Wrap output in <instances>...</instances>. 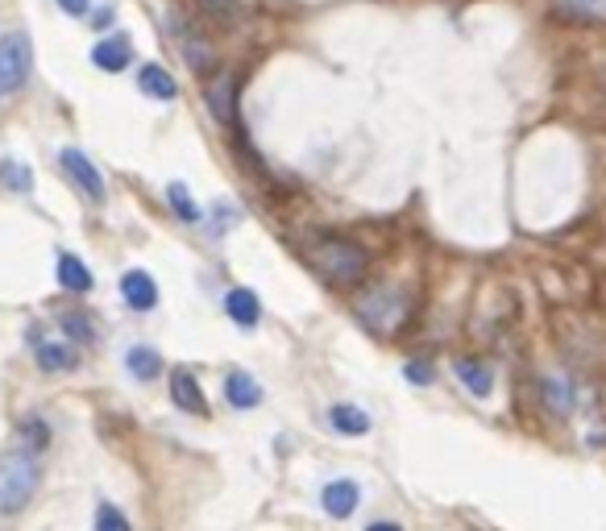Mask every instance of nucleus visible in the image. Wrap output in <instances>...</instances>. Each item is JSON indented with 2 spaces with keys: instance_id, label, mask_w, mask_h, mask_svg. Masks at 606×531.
Here are the masks:
<instances>
[{
  "instance_id": "1",
  "label": "nucleus",
  "mask_w": 606,
  "mask_h": 531,
  "mask_svg": "<svg viewBox=\"0 0 606 531\" xmlns=\"http://www.w3.org/2000/svg\"><path fill=\"white\" fill-rule=\"evenodd\" d=\"M308 262L328 278L333 287H353L362 283L370 270V254L349 237H320L316 245H308Z\"/></svg>"
},
{
  "instance_id": "2",
  "label": "nucleus",
  "mask_w": 606,
  "mask_h": 531,
  "mask_svg": "<svg viewBox=\"0 0 606 531\" xmlns=\"http://www.w3.org/2000/svg\"><path fill=\"white\" fill-rule=\"evenodd\" d=\"M42 486V465L34 453L13 449V453H0V515H17L34 502Z\"/></svg>"
},
{
  "instance_id": "3",
  "label": "nucleus",
  "mask_w": 606,
  "mask_h": 531,
  "mask_svg": "<svg viewBox=\"0 0 606 531\" xmlns=\"http://www.w3.org/2000/svg\"><path fill=\"white\" fill-rule=\"evenodd\" d=\"M353 312L370 332H378V337H395V332L407 324V316H411V299H407L403 287L382 283V287H374V291H366L362 299H357Z\"/></svg>"
},
{
  "instance_id": "4",
  "label": "nucleus",
  "mask_w": 606,
  "mask_h": 531,
  "mask_svg": "<svg viewBox=\"0 0 606 531\" xmlns=\"http://www.w3.org/2000/svg\"><path fill=\"white\" fill-rule=\"evenodd\" d=\"M30 71H34L30 34H21V30L0 34V96L21 92L25 83H30Z\"/></svg>"
},
{
  "instance_id": "5",
  "label": "nucleus",
  "mask_w": 606,
  "mask_h": 531,
  "mask_svg": "<svg viewBox=\"0 0 606 531\" xmlns=\"http://www.w3.org/2000/svg\"><path fill=\"white\" fill-rule=\"evenodd\" d=\"M59 162H63L67 179H71L75 187H84V195H88L92 204H104V179H100V171L92 166V158H88V154H79V150H63V154H59Z\"/></svg>"
},
{
  "instance_id": "6",
  "label": "nucleus",
  "mask_w": 606,
  "mask_h": 531,
  "mask_svg": "<svg viewBox=\"0 0 606 531\" xmlns=\"http://www.w3.org/2000/svg\"><path fill=\"white\" fill-rule=\"evenodd\" d=\"M320 507L328 519H349L357 507H362V486H357L353 478H337L328 482L324 494H320Z\"/></svg>"
},
{
  "instance_id": "7",
  "label": "nucleus",
  "mask_w": 606,
  "mask_h": 531,
  "mask_svg": "<svg viewBox=\"0 0 606 531\" xmlns=\"http://www.w3.org/2000/svg\"><path fill=\"white\" fill-rule=\"evenodd\" d=\"M121 299L133 307V312H154L158 307V283L146 270H125L121 274Z\"/></svg>"
},
{
  "instance_id": "8",
  "label": "nucleus",
  "mask_w": 606,
  "mask_h": 531,
  "mask_svg": "<svg viewBox=\"0 0 606 531\" xmlns=\"http://www.w3.org/2000/svg\"><path fill=\"white\" fill-rule=\"evenodd\" d=\"M171 403L187 415H208V403H204V386L196 382L191 370H175L171 374Z\"/></svg>"
},
{
  "instance_id": "9",
  "label": "nucleus",
  "mask_w": 606,
  "mask_h": 531,
  "mask_svg": "<svg viewBox=\"0 0 606 531\" xmlns=\"http://www.w3.org/2000/svg\"><path fill=\"white\" fill-rule=\"evenodd\" d=\"M92 63H96L100 71H108V75L125 71V67L133 63V46H129V38H125V34H113V38L96 42V50H92Z\"/></svg>"
},
{
  "instance_id": "10",
  "label": "nucleus",
  "mask_w": 606,
  "mask_h": 531,
  "mask_svg": "<svg viewBox=\"0 0 606 531\" xmlns=\"http://www.w3.org/2000/svg\"><path fill=\"white\" fill-rule=\"evenodd\" d=\"M225 312H229L233 324L254 328V324L262 320V303H258V295H254L250 287H233V291L225 295Z\"/></svg>"
},
{
  "instance_id": "11",
  "label": "nucleus",
  "mask_w": 606,
  "mask_h": 531,
  "mask_svg": "<svg viewBox=\"0 0 606 531\" xmlns=\"http://www.w3.org/2000/svg\"><path fill=\"white\" fill-rule=\"evenodd\" d=\"M225 399H229V407H237V411H254L258 403H262V386L245 374V370H233L229 378H225Z\"/></svg>"
},
{
  "instance_id": "12",
  "label": "nucleus",
  "mask_w": 606,
  "mask_h": 531,
  "mask_svg": "<svg viewBox=\"0 0 606 531\" xmlns=\"http://www.w3.org/2000/svg\"><path fill=\"white\" fill-rule=\"evenodd\" d=\"M233 92H237L233 75H216V79L208 83V92H204V100H208V108H212V117H216L220 125H233Z\"/></svg>"
},
{
  "instance_id": "13",
  "label": "nucleus",
  "mask_w": 606,
  "mask_h": 531,
  "mask_svg": "<svg viewBox=\"0 0 606 531\" xmlns=\"http://www.w3.org/2000/svg\"><path fill=\"white\" fill-rule=\"evenodd\" d=\"M453 370H457V382H461L465 390H470L474 399H490V390H494V374L482 366V361H470V357H461Z\"/></svg>"
},
{
  "instance_id": "14",
  "label": "nucleus",
  "mask_w": 606,
  "mask_h": 531,
  "mask_svg": "<svg viewBox=\"0 0 606 531\" xmlns=\"http://www.w3.org/2000/svg\"><path fill=\"white\" fill-rule=\"evenodd\" d=\"M137 88H142L146 96H154V100H175L179 83L171 79V71H167V67H158V63H146L142 71H137Z\"/></svg>"
},
{
  "instance_id": "15",
  "label": "nucleus",
  "mask_w": 606,
  "mask_h": 531,
  "mask_svg": "<svg viewBox=\"0 0 606 531\" xmlns=\"http://www.w3.org/2000/svg\"><path fill=\"white\" fill-rule=\"evenodd\" d=\"M328 424H333V432H341V436H366L370 415L362 407H353V403H337V407H328Z\"/></svg>"
},
{
  "instance_id": "16",
  "label": "nucleus",
  "mask_w": 606,
  "mask_h": 531,
  "mask_svg": "<svg viewBox=\"0 0 606 531\" xmlns=\"http://www.w3.org/2000/svg\"><path fill=\"white\" fill-rule=\"evenodd\" d=\"M557 17L565 21H586V25H606V0H553Z\"/></svg>"
},
{
  "instance_id": "17",
  "label": "nucleus",
  "mask_w": 606,
  "mask_h": 531,
  "mask_svg": "<svg viewBox=\"0 0 606 531\" xmlns=\"http://www.w3.org/2000/svg\"><path fill=\"white\" fill-rule=\"evenodd\" d=\"M125 366H129V374H133L137 382H154V378L162 374V353L150 349V345H133V349L125 353Z\"/></svg>"
},
{
  "instance_id": "18",
  "label": "nucleus",
  "mask_w": 606,
  "mask_h": 531,
  "mask_svg": "<svg viewBox=\"0 0 606 531\" xmlns=\"http://www.w3.org/2000/svg\"><path fill=\"white\" fill-rule=\"evenodd\" d=\"M59 287L71 291V295H88L92 291V270L79 262L75 254H63L59 258Z\"/></svg>"
},
{
  "instance_id": "19",
  "label": "nucleus",
  "mask_w": 606,
  "mask_h": 531,
  "mask_svg": "<svg viewBox=\"0 0 606 531\" xmlns=\"http://www.w3.org/2000/svg\"><path fill=\"white\" fill-rule=\"evenodd\" d=\"M38 366H42L46 374L75 370V349H71V345H50V341H42V345H38Z\"/></svg>"
},
{
  "instance_id": "20",
  "label": "nucleus",
  "mask_w": 606,
  "mask_h": 531,
  "mask_svg": "<svg viewBox=\"0 0 606 531\" xmlns=\"http://www.w3.org/2000/svg\"><path fill=\"white\" fill-rule=\"evenodd\" d=\"M96 531H133V523L117 502H100L96 507Z\"/></svg>"
},
{
  "instance_id": "21",
  "label": "nucleus",
  "mask_w": 606,
  "mask_h": 531,
  "mask_svg": "<svg viewBox=\"0 0 606 531\" xmlns=\"http://www.w3.org/2000/svg\"><path fill=\"white\" fill-rule=\"evenodd\" d=\"M544 403L553 407L557 415H569L573 411V390L561 378H544Z\"/></svg>"
},
{
  "instance_id": "22",
  "label": "nucleus",
  "mask_w": 606,
  "mask_h": 531,
  "mask_svg": "<svg viewBox=\"0 0 606 531\" xmlns=\"http://www.w3.org/2000/svg\"><path fill=\"white\" fill-rule=\"evenodd\" d=\"M21 444H25V453H42L50 444L46 419H25V424H21Z\"/></svg>"
},
{
  "instance_id": "23",
  "label": "nucleus",
  "mask_w": 606,
  "mask_h": 531,
  "mask_svg": "<svg viewBox=\"0 0 606 531\" xmlns=\"http://www.w3.org/2000/svg\"><path fill=\"white\" fill-rule=\"evenodd\" d=\"M204 5V13L212 17V21H220V25H233L237 17H241V0H200Z\"/></svg>"
},
{
  "instance_id": "24",
  "label": "nucleus",
  "mask_w": 606,
  "mask_h": 531,
  "mask_svg": "<svg viewBox=\"0 0 606 531\" xmlns=\"http://www.w3.org/2000/svg\"><path fill=\"white\" fill-rule=\"evenodd\" d=\"M0 183L13 191H30V171L21 162H0Z\"/></svg>"
},
{
  "instance_id": "25",
  "label": "nucleus",
  "mask_w": 606,
  "mask_h": 531,
  "mask_svg": "<svg viewBox=\"0 0 606 531\" xmlns=\"http://www.w3.org/2000/svg\"><path fill=\"white\" fill-rule=\"evenodd\" d=\"M403 378L411 382V386H432L436 382V366H432V361H407V366H403Z\"/></svg>"
},
{
  "instance_id": "26",
  "label": "nucleus",
  "mask_w": 606,
  "mask_h": 531,
  "mask_svg": "<svg viewBox=\"0 0 606 531\" xmlns=\"http://www.w3.org/2000/svg\"><path fill=\"white\" fill-rule=\"evenodd\" d=\"M171 204H175V212L183 216V220H200V208L196 204H191V195H187V187L183 183H171Z\"/></svg>"
},
{
  "instance_id": "27",
  "label": "nucleus",
  "mask_w": 606,
  "mask_h": 531,
  "mask_svg": "<svg viewBox=\"0 0 606 531\" xmlns=\"http://www.w3.org/2000/svg\"><path fill=\"white\" fill-rule=\"evenodd\" d=\"M63 328L71 332L75 341H92V320H88L84 312H67V316H63Z\"/></svg>"
},
{
  "instance_id": "28",
  "label": "nucleus",
  "mask_w": 606,
  "mask_h": 531,
  "mask_svg": "<svg viewBox=\"0 0 606 531\" xmlns=\"http://www.w3.org/2000/svg\"><path fill=\"white\" fill-rule=\"evenodd\" d=\"M59 9L71 13V17H84V13L92 9V0H59Z\"/></svg>"
},
{
  "instance_id": "29",
  "label": "nucleus",
  "mask_w": 606,
  "mask_h": 531,
  "mask_svg": "<svg viewBox=\"0 0 606 531\" xmlns=\"http://www.w3.org/2000/svg\"><path fill=\"white\" fill-rule=\"evenodd\" d=\"M366 531H403L399 523H391V519H378V523H370Z\"/></svg>"
}]
</instances>
